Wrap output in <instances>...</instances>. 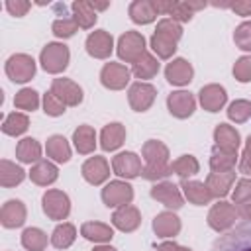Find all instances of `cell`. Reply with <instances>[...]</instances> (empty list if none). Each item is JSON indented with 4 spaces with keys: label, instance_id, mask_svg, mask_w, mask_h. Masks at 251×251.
I'll list each match as a JSON object with an SVG mask.
<instances>
[{
    "label": "cell",
    "instance_id": "obj_12",
    "mask_svg": "<svg viewBox=\"0 0 251 251\" xmlns=\"http://www.w3.org/2000/svg\"><path fill=\"white\" fill-rule=\"evenodd\" d=\"M112 45H114L112 35H110L108 31H104V29L92 31V33L86 37V51H88L92 57H96V59H106V57H110Z\"/></svg>",
    "mask_w": 251,
    "mask_h": 251
},
{
    "label": "cell",
    "instance_id": "obj_32",
    "mask_svg": "<svg viewBox=\"0 0 251 251\" xmlns=\"http://www.w3.org/2000/svg\"><path fill=\"white\" fill-rule=\"evenodd\" d=\"M16 157L22 163H33V161H41V145L33 139V137H25L18 143L16 147Z\"/></svg>",
    "mask_w": 251,
    "mask_h": 251
},
{
    "label": "cell",
    "instance_id": "obj_9",
    "mask_svg": "<svg viewBox=\"0 0 251 251\" xmlns=\"http://www.w3.org/2000/svg\"><path fill=\"white\" fill-rule=\"evenodd\" d=\"M100 80L106 88L120 90L129 82V69L120 63H106L100 73Z\"/></svg>",
    "mask_w": 251,
    "mask_h": 251
},
{
    "label": "cell",
    "instance_id": "obj_45",
    "mask_svg": "<svg viewBox=\"0 0 251 251\" xmlns=\"http://www.w3.org/2000/svg\"><path fill=\"white\" fill-rule=\"evenodd\" d=\"M233 41L239 49L243 51H251V22H243L237 25L235 29V35H233Z\"/></svg>",
    "mask_w": 251,
    "mask_h": 251
},
{
    "label": "cell",
    "instance_id": "obj_46",
    "mask_svg": "<svg viewBox=\"0 0 251 251\" xmlns=\"http://www.w3.org/2000/svg\"><path fill=\"white\" fill-rule=\"evenodd\" d=\"M233 202L243 206L247 202H251V180L249 178H241L233 190Z\"/></svg>",
    "mask_w": 251,
    "mask_h": 251
},
{
    "label": "cell",
    "instance_id": "obj_2",
    "mask_svg": "<svg viewBox=\"0 0 251 251\" xmlns=\"http://www.w3.org/2000/svg\"><path fill=\"white\" fill-rule=\"evenodd\" d=\"M210 251H251V222H241L218 237Z\"/></svg>",
    "mask_w": 251,
    "mask_h": 251
},
{
    "label": "cell",
    "instance_id": "obj_13",
    "mask_svg": "<svg viewBox=\"0 0 251 251\" xmlns=\"http://www.w3.org/2000/svg\"><path fill=\"white\" fill-rule=\"evenodd\" d=\"M129 104L135 112H145L155 100V88L147 82H135L129 86Z\"/></svg>",
    "mask_w": 251,
    "mask_h": 251
},
{
    "label": "cell",
    "instance_id": "obj_11",
    "mask_svg": "<svg viewBox=\"0 0 251 251\" xmlns=\"http://www.w3.org/2000/svg\"><path fill=\"white\" fill-rule=\"evenodd\" d=\"M112 169L116 175L120 176H126V178H133L137 176L143 169H141V159L131 153V151H126V153H120L112 159Z\"/></svg>",
    "mask_w": 251,
    "mask_h": 251
},
{
    "label": "cell",
    "instance_id": "obj_25",
    "mask_svg": "<svg viewBox=\"0 0 251 251\" xmlns=\"http://www.w3.org/2000/svg\"><path fill=\"white\" fill-rule=\"evenodd\" d=\"M124 139H126V129H124V126L122 124H108L104 129H102V133H100V145H102V149H106V151H114V149H118L122 143H124Z\"/></svg>",
    "mask_w": 251,
    "mask_h": 251
},
{
    "label": "cell",
    "instance_id": "obj_10",
    "mask_svg": "<svg viewBox=\"0 0 251 251\" xmlns=\"http://www.w3.org/2000/svg\"><path fill=\"white\" fill-rule=\"evenodd\" d=\"M51 92L65 104V106H76L82 102V90L78 84H75L69 78H55L51 84Z\"/></svg>",
    "mask_w": 251,
    "mask_h": 251
},
{
    "label": "cell",
    "instance_id": "obj_26",
    "mask_svg": "<svg viewBox=\"0 0 251 251\" xmlns=\"http://www.w3.org/2000/svg\"><path fill=\"white\" fill-rule=\"evenodd\" d=\"M57 167L53 165V163H49V161H37L35 163V167L31 169V173H29V176H31V180L35 182V184H41V186H47V184H51V182H55L57 180Z\"/></svg>",
    "mask_w": 251,
    "mask_h": 251
},
{
    "label": "cell",
    "instance_id": "obj_42",
    "mask_svg": "<svg viewBox=\"0 0 251 251\" xmlns=\"http://www.w3.org/2000/svg\"><path fill=\"white\" fill-rule=\"evenodd\" d=\"M155 33H159V35H163V37H169V39H173V41L176 43V41L180 39V35H182V27L178 25V22H175V20H171V18H165V20H161V22L157 24Z\"/></svg>",
    "mask_w": 251,
    "mask_h": 251
},
{
    "label": "cell",
    "instance_id": "obj_52",
    "mask_svg": "<svg viewBox=\"0 0 251 251\" xmlns=\"http://www.w3.org/2000/svg\"><path fill=\"white\" fill-rule=\"evenodd\" d=\"M237 214L245 220V222H251V202H247V204H243V206H239V210H237Z\"/></svg>",
    "mask_w": 251,
    "mask_h": 251
},
{
    "label": "cell",
    "instance_id": "obj_35",
    "mask_svg": "<svg viewBox=\"0 0 251 251\" xmlns=\"http://www.w3.org/2000/svg\"><path fill=\"white\" fill-rule=\"evenodd\" d=\"M235 159H237V153H227L216 147L210 157V167L214 173H227V171H233Z\"/></svg>",
    "mask_w": 251,
    "mask_h": 251
},
{
    "label": "cell",
    "instance_id": "obj_48",
    "mask_svg": "<svg viewBox=\"0 0 251 251\" xmlns=\"http://www.w3.org/2000/svg\"><path fill=\"white\" fill-rule=\"evenodd\" d=\"M233 75L239 82H249L251 80V57L237 59V63L233 67Z\"/></svg>",
    "mask_w": 251,
    "mask_h": 251
},
{
    "label": "cell",
    "instance_id": "obj_57",
    "mask_svg": "<svg viewBox=\"0 0 251 251\" xmlns=\"http://www.w3.org/2000/svg\"><path fill=\"white\" fill-rule=\"evenodd\" d=\"M247 149H251V135L247 137Z\"/></svg>",
    "mask_w": 251,
    "mask_h": 251
},
{
    "label": "cell",
    "instance_id": "obj_17",
    "mask_svg": "<svg viewBox=\"0 0 251 251\" xmlns=\"http://www.w3.org/2000/svg\"><path fill=\"white\" fill-rule=\"evenodd\" d=\"M165 76L171 84H176V86H182V84H188L192 80V67L188 61L184 59H175L167 65L165 69Z\"/></svg>",
    "mask_w": 251,
    "mask_h": 251
},
{
    "label": "cell",
    "instance_id": "obj_7",
    "mask_svg": "<svg viewBox=\"0 0 251 251\" xmlns=\"http://www.w3.org/2000/svg\"><path fill=\"white\" fill-rule=\"evenodd\" d=\"M235 218H237L235 206H231L229 202H218L212 206V210L208 214V224L212 229L224 231L235 224Z\"/></svg>",
    "mask_w": 251,
    "mask_h": 251
},
{
    "label": "cell",
    "instance_id": "obj_27",
    "mask_svg": "<svg viewBox=\"0 0 251 251\" xmlns=\"http://www.w3.org/2000/svg\"><path fill=\"white\" fill-rule=\"evenodd\" d=\"M73 141L78 153H92L96 147V133L90 126H78V129H75L73 133Z\"/></svg>",
    "mask_w": 251,
    "mask_h": 251
},
{
    "label": "cell",
    "instance_id": "obj_1",
    "mask_svg": "<svg viewBox=\"0 0 251 251\" xmlns=\"http://www.w3.org/2000/svg\"><path fill=\"white\" fill-rule=\"evenodd\" d=\"M143 159H145V169L141 171V175L147 180L165 178L173 173L169 165V149L161 141L155 139L147 141L143 145Z\"/></svg>",
    "mask_w": 251,
    "mask_h": 251
},
{
    "label": "cell",
    "instance_id": "obj_47",
    "mask_svg": "<svg viewBox=\"0 0 251 251\" xmlns=\"http://www.w3.org/2000/svg\"><path fill=\"white\" fill-rule=\"evenodd\" d=\"M43 108H45V114H49V116H61V114H65V104L53 92H47L43 96Z\"/></svg>",
    "mask_w": 251,
    "mask_h": 251
},
{
    "label": "cell",
    "instance_id": "obj_50",
    "mask_svg": "<svg viewBox=\"0 0 251 251\" xmlns=\"http://www.w3.org/2000/svg\"><path fill=\"white\" fill-rule=\"evenodd\" d=\"M229 8H231L233 12H237L239 16H249V14H251V0L233 2V4H229Z\"/></svg>",
    "mask_w": 251,
    "mask_h": 251
},
{
    "label": "cell",
    "instance_id": "obj_24",
    "mask_svg": "<svg viewBox=\"0 0 251 251\" xmlns=\"http://www.w3.org/2000/svg\"><path fill=\"white\" fill-rule=\"evenodd\" d=\"M153 229L159 237H173L180 231V220L173 212H161L153 222Z\"/></svg>",
    "mask_w": 251,
    "mask_h": 251
},
{
    "label": "cell",
    "instance_id": "obj_43",
    "mask_svg": "<svg viewBox=\"0 0 251 251\" xmlns=\"http://www.w3.org/2000/svg\"><path fill=\"white\" fill-rule=\"evenodd\" d=\"M227 116L229 120L233 122H245L251 118V102L247 100H235L229 104V110H227Z\"/></svg>",
    "mask_w": 251,
    "mask_h": 251
},
{
    "label": "cell",
    "instance_id": "obj_16",
    "mask_svg": "<svg viewBox=\"0 0 251 251\" xmlns=\"http://www.w3.org/2000/svg\"><path fill=\"white\" fill-rule=\"evenodd\" d=\"M110 175V167L108 161L104 157H90L84 165H82V176L90 182V184H100L108 178Z\"/></svg>",
    "mask_w": 251,
    "mask_h": 251
},
{
    "label": "cell",
    "instance_id": "obj_6",
    "mask_svg": "<svg viewBox=\"0 0 251 251\" xmlns=\"http://www.w3.org/2000/svg\"><path fill=\"white\" fill-rule=\"evenodd\" d=\"M43 212L51 220H65L71 212L69 196L61 190H47L43 194Z\"/></svg>",
    "mask_w": 251,
    "mask_h": 251
},
{
    "label": "cell",
    "instance_id": "obj_31",
    "mask_svg": "<svg viewBox=\"0 0 251 251\" xmlns=\"http://www.w3.org/2000/svg\"><path fill=\"white\" fill-rule=\"evenodd\" d=\"M80 231H82V235H84L86 239H90V241H98V243H102V241H110V239L114 237L112 227L106 226V224H102V222H86V224H82Z\"/></svg>",
    "mask_w": 251,
    "mask_h": 251
},
{
    "label": "cell",
    "instance_id": "obj_15",
    "mask_svg": "<svg viewBox=\"0 0 251 251\" xmlns=\"http://www.w3.org/2000/svg\"><path fill=\"white\" fill-rule=\"evenodd\" d=\"M167 104H169L171 114L176 116V118H188V116H192V112L196 108V102H194L192 94L190 92H184V90L173 92L167 98Z\"/></svg>",
    "mask_w": 251,
    "mask_h": 251
},
{
    "label": "cell",
    "instance_id": "obj_34",
    "mask_svg": "<svg viewBox=\"0 0 251 251\" xmlns=\"http://www.w3.org/2000/svg\"><path fill=\"white\" fill-rule=\"evenodd\" d=\"M157 71H159V63H157V59H155L153 55H149L147 51H145V53L141 55V59L135 61L133 67H131V73H133L137 78H151V76L157 75Z\"/></svg>",
    "mask_w": 251,
    "mask_h": 251
},
{
    "label": "cell",
    "instance_id": "obj_19",
    "mask_svg": "<svg viewBox=\"0 0 251 251\" xmlns=\"http://www.w3.org/2000/svg\"><path fill=\"white\" fill-rule=\"evenodd\" d=\"M214 141H216V147L222 149V151H227V153H237V147H239V133L227 126V124H220L216 129H214Z\"/></svg>",
    "mask_w": 251,
    "mask_h": 251
},
{
    "label": "cell",
    "instance_id": "obj_38",
    "mask_svg": "<svg viewBox=\"0 0 251 251\" xmlns=\"http://www.w3.org/2000/svg\"><path fill=\"white\" fill-rule=\"evenodd\" d=\"M22 245L27 251H43L47 245V235L37 227H27L22 233Z\"/></svg>",
    "mask_w": 251,
    "mask_h": 251
},
{
    "label": "cell",
    "instance_id": "obj_53",
    "mask_svg": "<svg viewBox=\"0 0 251 251\" xmlns=\"http://www.w3.org/2000/svg\"><path fill=\"white\" fill-rule=\"evenodd\" d=\"M176 249H178V245H176V243H173V241L161 243V245L157 247V251H176Z\"/></svg>",
    "mask_w": 251,
    "mask_h": 251
},
{
    "label": "cell",
    "instance_id": "obj_22",
    "mask_svg": "<svg viewBox=\"0 0 251 251\" xmlns=\"http://www.w3.org/2000/svg\"><path fill=\"white\" fill-rule=\"evenodd\" d=\"M180 188L184 190V196L188 198V202L196 204V206H202V204H208L214 196L212 192L208 190V186L204 182H198V180H182L180 182Z\"/></svg>",
    "mask_w": 251,
    "mask_h": 251
},
{
    "label": "cell",
    "instance_id": "obj_4",
    "mask_svg": "<svg viewBox=\"0 0 251 251\" xmlns=\"http://www.w3.org/2000/svg\"><path fill=\"white\" fill-rule=\"evenodd\" d=\"M145 53V39L137 31H126L118 41V55L126 63H135Z\"/></svg>",
    "mask_w": 251,
    "mask_h": 251
},
{
    "label": "cell",
    "instance_id": "obj_28",
    "mask_svg": "<svg viewBox=\"0 0 251 251\" xmlns=\"http://www.w3.org/2000/svg\"><path fill=\"white\" fill-rule=\"evenodd\" d=\"M129 16L135 24H149L157 18V10L149 0H135L129 6Z\"/></svg>",
    "mask_w": 251,
    "mask_h": 251
},
{
    "label": "cell",
    "instance_id": "obj_18",
    "mask_svg": "<svg viewBox=\"0 0 251 251\" xmlns=\"http://www.w3.org/2000/svg\"><path fill=\"white\" fill-rule=\"evenodd\" d=\"M112 224H114L118 229H122V231H133V229L141 224V216H139L137 208L126 204V206H120V208L114 212Z\"/></svg>",
    "mask_w": 251,
    "mask_h": 251
},
{
    "label": "cell",
    "instance_id": "obj_36",
    "mask_svg": "<svg viewBox=\"0 0 251 251\" xmlns=\"http://www.w3.org/2000/svg\"><path fill=\"white\" fill-rule=\"evenodd\" d=\"M76 237V229L73 224H61L53 229V235H51V243L57 247V249H67L69 245H73Z\"/></svg>",
    "mask_w": 251,
    "mask_h": 251
},
{
    "label": "cell",
    "instance_id": "obj_21",
    "mask_svg": "<svg viewBox=\"0 0 251 251\" xmlns=\"http://www.w3.org/2000/svg\"><path fill=\"white\" fill-rule=\"evenodd\" d=\"M226 98H227L226 90L218 84H208L200 90V104L208 112H218L226 104Z\"/></svg>",
    "mask_w": 251,
    "mask_h": 251
},
{
    "label": "cell",
    "instance_id": "obj_39",
    "mask_svg": "<svg viewBox=\"0 0 251 251\" xmlns=\"http://www.w3.org/2000/svg\"><path fill=\"white\" fill-rule=\"evenodd\" d=\"M171 171L178 175L182 180H186V176H192L198 173V161L192 155H182L171 165Z\"/></svg>",
    "mask_w": 251,
    "mask_h": 251
},
{
    "label": "cell",
    "instance_id": "obj_56",
    "mask_svg": "<svg viewBox=\"0 0 251 251\" xmlns=\"http://www.w3.org/2000/svg\"><path fill=\"white\" fill-rule=\"evenodd\" d=\"M176 251H192V249H188V247H180V245H178V249H176Z\"/></svg>",
    "mask_w": 251,
    "mask_h": 251
},
{
    "label": "cell",
    "instance_id": "obj_23",
    "mask_svg": "<svg viewBox=\"0 0 251 251\" xmlns=\"http://www.w3.org/2000/svg\"><path fill=\"white\" fill-rule=\"evenodd\" d=\"M235 180V173L233 171H227V173H210L208 175V180H206V186L208 190L212 192V196H226L231 188Z\"/></svg>",
    "mask_w": 251,
    "mask_h": 251
},
{
    "label": "cell",
    "instance_id": "obj_3",
    "mask_svg": "<svg viewBox=\"0 0 251 251\" xmlns=\"http://www.w3.org/2000/svg\"><path fill=\"white\" fill-rule=\"evenodd\" d=\"M39 61L47 73H61L69 65V49L63 43H49L41 51Z\"/></svg>",
    "mask_w": 251,
    "mask_h": 251
},
{
    "label": "cell",
    "instance_id": "obj_14",
    "mask_svg": "<svg viewBox=\"0 0 251 251\" xmlns=\"http://www.w3.org/2000/svg\"><path fill=\"white\" fill-rule=\"evenodd\" d=\"M151 196L173 210H178L182 206V194L173 182H157L151 188Z\"/></svg>",
    "mask_w": 251,
    "mask_h": 251
},
{
    "label": "cell",
    "instance_id": "obj_54",
    "mask_svg": "<svg viewBox=\"0 0 251 251\" xmlns=\"http://www.w3.org/2000/svg\"><path fill=\"white\" fill-rule=\"evenodd\" d=\"M90 4H92L94 10H106L110 6V2H90Z\"/></svg>",
    "mask_w": 251,
    "mask_h": 251
},
{
    "label": "cell",
    "instance_id": "obj_37",
    "mask_svg": "<svg viewBox=\"0 0 251 251\" xmlns=\"http://www.w3.org/2000/svg\"><path fill=\"white\" fill-rule=\"evenodd\" d=\"M27 126H29L27 116L25 114H20V112H14V114H10V116L4 118L2 131L6 135H20V133H24L27 129Z\"/></svg>",
    "mask_w": 251,
    "mask_h": 251
},
{
    "label": "cell",
    "instance_id": "obj_29",
    "mask_svg": "<svg viewBox=\"0 0 251 251\" xmlns=\"http://www.w3.org/2000/svg\"><path fill=\"white\" fill-rule=\"evenodd\" d=\"M73 18L75 22L78 24V27H92L94 22H96V10L92 8L90 2H84V0H76L73 4Z\"/></svg>",
    "mask_w": 251,
    "mask_h": 251
},
{
    "label": "cell",
    "instance_id": "obj_51",
    "mask_svg": "<svg viewBox=\"0 0 251 251\" xmlns=\"http://www.w3.org/2000/svg\"><path fill=\"white\" fill-rule=\"evenodd\" d=\"M239 169H241V173L251 175V149H247V147H245V151H243V155H241Z\"/></svg>",
    "mask_w": 251,
    "mask_h": 251
},
{
    "label": "cell",
    "instance_id": "obj_41",
    "mask_svg": "<svg viewBox=\"0 0 251 251\" xmlns=\"http://www.w3.org/2000/svg\"><path fill=\"white\" fill-rule=\"evenodd\" d=\"M151 49H153L161 59H169V57L175 53L176 43H175L173 39H169V37H163V35H159V33H153V37H151Z\"/></svg>",
    "mask_w": 251,
    "mask_h": 251
},
{
    "label": "cell",
    "instance_id": "obj_55",
    "mask_svg": "<svg viewBox=\"0 0 251 251\" xmlns=\"http://www.w3.org/2000/svg\"><path fill=\"white\" fill-rule=\"evenodd\" d=\"M92 251H116L114 247H108V245H100V247H96V249H92Z\"/></svg>",
    "mask_w": 251,
    "mask_h": 251
},
{
    "label": "cell",
    "instance_id": "obj_30",
    "mask_svg": "<svg viewBox=\"0 0 251 251\" xmlns=\"http://www.w3.org/2000/svg\"><path fill=\"white\" fill-rule=\"evenodd\" d=\"M47 155L57 163H67L71 159V147L63 135H51L47 139Z\"/></svg>",
    "mask_w": 251,
    "mask_h": 251
},
{
    "label": "cell",
    "instance_id": "obj_8",
    "mask_svg": "<svg viewBox=\"0 0 251 251\" xmlns=\"http://www.w3.org/2000/svg\"><path fill=\"white\" fill-rule=\"evenodd\" d=\"M133 198V190L127 182L112 180L102 188V200L106 206H126Z\"/></svg>",
    "mask_w": 251,
    "mask_h": 251
},
{
    "label": "cell",
    "instance_id": "obj_33",
    "mask_svg": "<svg viewBox=\"0 0 251 251\" xmlns=\"http://www.w3.org/2000/svg\"><path fill=\"white\" fill-rule=\"evenodd\" d=\"M24 178H25V171L22 167H18V165H14L10 161H2L0 163V182H2V186H6V188L8 186H16Z\"/></svg>",
    "mask_w": 251,
    "mask_h": 251
},
{
    "label": "cell",
    "instance_id": "obj_44",
    "mask_svg": "<svg viewBox=\"0 0 251 251\" xmlns=\"http://www.w3.org/2000/svg\"><path fill=\"white\" fill-rule=\"evenodd\" d=\"M76 27H78V24L75 22V18H69V16H63L53 22V33L57 37H71V35H75Z\"/></svg>",
    "mask_w": 251,
    "mask_h": 251
},
{
    "label": "cell",
    "instance_id": "obj_40",
    "mask_svg": "<svg viewBox=\"0 0 251 251\" xmlns=\"http://www.w3.org/2000/svg\"><path fill=\"white\" fill-rule=\"evenodd\" d=\"M14 104H16V108H20V110L33 112V110H37V106H39V96H37L35 90L24 88V90H20V92L16 94Z\"/></svg>",
    "mask_w": 251,
    "mask_h": 251
},
{
    "label": "cell",
    "instance_id": "obj_5",
    "mask_svg": "<svg viewBox=\"0 0 251 251\" xmlns=\"http://www.w3.org/2000/svg\"><path fill=\"white\" fill-rule=\"evenodd\" d=\"M6 75L14 82H27L35 75V61L29 55L18 53L6 61Z\"/></svg>",
    "mask_w": 251,
    "mask_h": 251
},
{
    "label": "cell",
    "instance_id": "obj_49",
    "mask_svg": "<svg viewBox=\"0 0 251 251\" xmlns=\"http://www.w3.org/2000/svg\"><path fill=\"white\" fill-rule=\"evenodd\" d=\"M29 6H31V4H29V2H24V0H16V2H14V0H8V2H6V10H8L12 16H18V18L24 16V14L29 10Z\"/></svg>",
    "mask_w": 251,
    "mask_h": 251
},
{
    "label": "cell",
    "instance_id": "obj_20",
    "mask_svg": "<svg viewBox=\"0 0 251 251\" xmlns=\"http://www.w3.org/2000/svg\"><path fill=\"white\" fill-rule=\"evenodd\" d=\"M25 220V206L20 200H8L0 210V222L4 227H18Z\"/></svg>",
    "mask_w": 251,
    "mask_h": 251
}]
</instances>
